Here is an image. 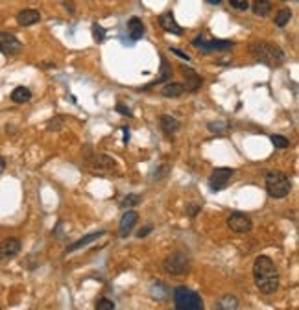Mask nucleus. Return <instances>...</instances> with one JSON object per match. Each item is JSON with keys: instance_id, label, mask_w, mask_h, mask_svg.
Masks as SVG:
<instances>
[{"instance_id": "1", "label": "nucleus", "mask_w": 299, "mask_h": 310, "mask_svg": "<svg viewBox=\"0 0 299 310\" xmlns=\"http://www.w3.org/2000/svg\"><path fill=\"white\" fill-rule=\"evenodd\" d=\"M253 281L262 295H271L279 290V272L270 257L259 255L253 262Z\"/></svg>"}, {"instance_id": "2", "label": "nucleus", "mask_w": 299, "mask_h": 310, "mask_svg": "<svg viewBox=\"0 0 299 310\" xmlns=\"http://www.w3.org/2000/svg\"><path fill=\"white\" fill-rule=\"evenodd\" d=\"M249 54L257 63H262L270 69H277L286 61V54L279 45L268 41H253L249 45Z\"/></svg>"}, {"instance_id": "3", "label": "nucleus", "mask_w": 299, "mask_h": 310, "mask_svg": "<svg viewBox=\"0 0 299 310\" xmlns=\"http://www.w3.org/2000/svg\"><path fill=\"white\" fill-rule=\"evenodd\" d=\"M290 190H292V183H290L288 175L277 172V170H270L266 173V192L270 198H275V200L286 198Z\"/></svg>"}, {"instance_id": "4", "label": "nucleus", "mask_w": 299, "mask_h": 310, "mask_svg": "<svg viewBox=\"0 0 299 310\" xmlns=\"http://www.w3.org/2000/svg\"><path fill=\"white\" fill-rule=\"evenodd\" d=\"M174 307L178 310H201L203 299L188 286H178L174 288Z\"/></svg>"}, {"instance_id": "5", "label": "nucleus", "mask_w": 299, "mask_h": 310, "mask_svg": "<svg viewBox=\"0 0 299 310\" xmlns=\"http://www.w3.org/2000/svg\"><path fill=\"white\" fill-rule=\"evenodd\" d=\"M163 270L168 275L174 277H181V275H187L190 272V257L185 251H174L170 253L165 262H163Z\"/></svg>"}, {"instance_id": "6", "label": "nucleus", "mask_w": 299, "mask_h": 310, "mask_svg": "<svg viewBox=\"0 0 299 310\" xmlns=\"http://www.w3.org/2000/svg\"><path fill=\"white\" fill-rule=\"evenodd\" d=\"M234 175V168H229V166H222V168H215L213 173L209 175V189L213 192H220L227 189L229 181L233 179Z\"/></svg>"}, {"instance_id": "7", "label": "nucleus", "mask_w": 299, "mask_h": 310, "mask_svg": "<svg viewBox=\"0 0 299 310\" xmlns=\"http://www.w3.org/2000/svg\"><path fill=\"white\" fill-rule=\"evenodd\" d=\"M85 159H87V164H89L93 170H100V172H116V170H118L116 161L105 154L85 155Z\"/></svg>"}, {"instance_id": "8", "label": "nucleus", "mask_w": 299, "mask_h": 310, "mask_svg": "<svg viewBox=\"0 0 299 310\" xmlns=\"http://www.w3.org/2000/svg\"><path fill=\"white\" fill-rule=\"evenodd\" d=\"M227 227L231 229L233 233H238V235H244V233H249L253 229V222L248 214L244 212H231L227 216Z\"/></svg>"}, {"instance_id": "9", "label": "nucleus", "mask_w": 299, "mask_h": 310, "mask_svg": "<svg viewBox=\"0 0 299 310\" xmlns=\"http://www.w3.org/2000/svg\"><path fill=\"white\" fill-rule=\"evenodd\" d=\"M22 50V43L10 32H0V52L4 55H17Z\"/></svg>"}, {"instance_id": "10", "label": "nucleus", "mask_w": 299, "mask_h": 310, "mask_svg": "<svg viewBox=\"0 0 299 310\" xmlns=\"http://www.w3.org/2000/svg\"><path fill=\"white\" fill-rule=\"evenodd\" d=\"M137 222H139V212H137V210L126 209V212L122 214V218H120V224H118V237L120 238L128 237L131 231H133V227L137 225Z\"/></svg>"}, {"instance_id": "11", "label": "nucleus", "mask_w": 299, "mask_h": 310, "mask_svg": "<svg viewBox=\"0 0 299 310\" xmlns=\"http://www.w3.org/2000/svg\"><path fill=\"white\" fill-rule=\"evenodd\" d=\"M20 244L19 238H6L0 242V260H10L13 257H17L20 253Z\"/></svg>"}, {"instance_id": "12", "label": "nucleus", "mask_w": 299, "mask_h": 310, "mask_svg": "<svg viewBox=\"0 0 299 310\" xmlns=\"http://www.w3.org/2000/svg\"><path fill=\"white\" fill-rule=\"evenodd\" d=\"M181 74H183V78H185V83H183V87H185V91L187 92H196L199 91V87H201V76L194 70V69H190V67H181Z\"/></svg>"}, {"instance_id": "13", "label": "nucleus", "mask_w": 299, "mask_h": 310, "mask_svg": "<svg viewBox=\"0 0 299 310\" xmlns=\"http://www.w3.org/2000/svg\"><path fill=\"white\" fill-rule=\"evenodd\" d=\"M105 235V229H100V231H94V233H89V235H85V237L78 238L76 242H72L70 246L65 247V253H74L78 249H82V247L89 246V244H93L94 240H98L100 237Z\"/></svg>"}, {"instance_id": "14", "label": "nucleus", "mask_w": 299, "mask_h": 310, "mask_svg": "<svg viewBox=\"0 0 299 310\" xmlns=\"http://www.w3.org/2000/svg\"><path fill=\"white\" fill-rule=\"evenodd\" d=\"M233 43L231 41H203L201 45L198 46V48H201V54H213V52H227V50H231L233 48Z\"/></svg>"}, {"instance_id": "15", "label": "nucleus", "mask_w": 299, "mask_h": 310, "mask_svg": "<svg viewBox=\"0 0 299 310\" xmlns=\"http://www.w3.org/2000/svg\"><path fill=\"white\" fill-rule=\"evenodd\" d=\"M39 20H41V13L37 9H22V11L17 13V22L22 28L33 26V24H37Z\"/></svg>"}, {"instance_id": "16", "label": "nucleus", "mask_w": 299, "mask_h": 310, "mask_svg": "<svg viewBox=\"0 0 299 310\" xmlns=\"http://www.w3.org/2000/svg\"><path fill=\"white\" fill-rule=\"evenodd\" d=\"M159 26L165 30V32H168V34H174V35H181L183 34V28L179 26L178 22H176V18L172 13H163L159 17Z\"/></svg>"}, {"instance_id": "17", "label": "nucleus", "mask_w": 299, "mask_h": 310, "mask_svg": "<svg viewBox=\"0 0 299 310\" xmlns=\"http://www.w3.org/2000/svg\"><path fill=\"white\" fill-rule=\"evenodd\" d=\"M159 124H161L163 133H165L166 137H174V135L179 131V128H181V126H179V120L174 119V117H170V115H161Z\"/></svg>"}, {"instance_id": "18", "label": "nucleus", "mask_w": 299, "mask_h": 310, "mask_svg": "<svg viewBox=\"0 0 299 310\" xmlns=\"http://www.w3.org/2000/svg\"><path fill=\"white\" fill-rule=\"evenodd\" d=\"M170 80H172V67H170L168 59H166L165 55H161V74L157 76V80H155V82L146 85L144 89H151V87H155V85H159V83L170 82Z\"/></svg>"}, {"instance_id": "19", "label": "nucleus", "mask_w": 299, "mask_h": 310, "mask_svg": "<svg viewBox=\"0 0 299 310\" xmlns=\"http://www.w3.org/2000/svg\"><path fill=\"white\" fill-rule=\"evenodd\" d=\"M144 32H146V28H144V24H142V20H140L139 17H131L130 20H128V34H130V37L133 41L142 39V37H144Z\"/></svg>"}, {"instance_id": "20", "label": "nucleus", "mask_w": 299, "mask_h": 310, "mask_svg": "<svg viewBox=\"0 0 299 310\" xmlns=\"http://www.w3.org/2000/svg\"><path fill=\"white\" fill-rule=\"evenodd\" d=\"M183 92H185L183 83H176V82H172V80H170L168 83H165V85H163V89H161V96H165V98H179Z\"/></svg>"}, {"instance_id": "21", "label": "nucleus", "mask_w": 299, "mask_h": 310, "mask_svg": "<svg viewBox=\"0 0 299 310\" xmlns=\"http://www.w3.org/2000/svg\"><path fill=\"white\" fill-rule=\"evenodd\" d=\"M249 8L253 9L257 17H268L271 11V2L270 0H255Z\"/></svg>"}, {"instance_id": "22", "label": "nucleus", "mask_w": 299, "mask_h": 310, "mask_svg": "<svg viewBox=\"0 0 299 310\" xmlns=\"http://www.w3.org/2000/svg\"><path fill=\"white\" fill-rule=\"evenodd\" d=\"M11 100L15 102V103H26V102L32 100V91H30L28 87H15L13 92H11Z\"/></svg>"}, {"instance_id": "23", "label": "nucleus", "mask_w": 299, "mask_h": 310, "mask_svg": "<svg viewBox=\"0 0 299 310\" xmlns=\"http://www.w3.org/2000/svg\"><path fill=\"white\" fill-rule=\"evenodd\" d=\"M216 309L220 310H234L238 309V299H236V295H231V293H225L222 295L218 303H216Z\"/></svg>"}, {"instance_id": "24", "label": "nucleus", "mask_w": 299, "mask_h": 310, "mask_svg": "<svg viewBox=\"0 0 299 310\" xmlns=\"http://www.w3.org/2000/svg\"><path fill=\"white\" fill-rule=\"evenodd\" d=\"M140 203H142V196H140V194H128V196L122 198V201L118 205H120V209L126 210V209H131V207H137Z\"/></svg>"}, {"instance_id": "25", "label": "nucleus", "mask_w": 299, "mask_h": 310, "mask_svg": "<svg viewBox=\"0 0 299 310\" xmlns=\"http://www.w3.org/2000/svg\"><path fill=\"white\" fill-rule=\"evenodd\" d=\"M290 20H292V9L288 8H282L279 9L277 13H275V26H279V28H284L286 24H288Z\"/></svg>"}, {"instance_id": "26", "label": "nucleus", "mask_w": 299, "mask_h": 310, "mask_svg": "<svg viewBox=\"0 0 299 310\" xmlns=\"http://www.w3.org/2000/svg\"><path fill=\"white\" fill-rule=\"evenodd\" d=\"M65 126V117H54L47 122L48 131H59V129Z\"/></svg>"}, {"instance_id": "27", "label": "nucleus", "mask_w": 299, "mask_h": 310, "mask_svg": "<svg viewBox=\"0 0 299 310\" xmlns=\"http://www.w3.org/2000/svg\"><path fill=\"white\" fill-rule=\"evenodd\" d=\"M271 144L275 148H279V150H286V148L290 146V140L284 135H271L270 137Z\"/></svg>"}, {"instance_id": "28", "label": "nucleus", "mask_w": 299, "mask_h": 310, "mask_svg": "<svg viewBox=\"0 0 299 310\" xmlns=\"http://www.w3.org/2000/svg\"><path fill=\"white\" fill-rule=\"evenodd\" d=\"M155 286H157L159 290H155V288L151 286V290H150L151 297H153V299H163V297H165V295L168 293V286H166V284H163V283H157Z\"/></svg>"}, {"instance_id": "29", "label": "nucleus", "mask_w": 299, "mask_h": 310, "mask_svg": "<svg viewBox=\"0 0 299 310\" xmlns=\"http://www.w3.org/2000/svg\"><path fill=\"white\" fill-rule=\"evenodd\" d=\"M115 303L111 301V299H107V297H100L98 301H96V305H94V309L96 310H115Z\"/></svg>"}, {"instance_id": "30", "label": "nucleus", "mask_w": 299, "mask_h": 310, "mask_svg": "<svg viewBox=\"0 0 299 310\" xmlns=\"http://www.w3.org/2000/svg\"><path fill=\"white\" fill-rule=\"evenodd\" d=\"M168 173H170V164L165 163V164H161L159 168H155V172H153V175H151V177L159 181V179H165Z\"/></svg>"}, {"instance_id": "31", "label": "nucleus", "mask_w": 299, "mask_h": 310, "mask_svg": "<svg viewBox=\"0 0 299 310\" xmlns=\"http://www.w3.org/2000/svg\"><path fill=\"white\" fill-rule=\"evenodd\" d=\"M93 37H94V43H103L105 41V30H103L100 24H93Z\"/></svg>"}, {"instance_id": "32", "label": "nucleus", "mask_w": 299, "mask_h": 310, "mask_svg": "<svg viewBox=\"0 0 299 310\" xmlns=\"http://www.w3.org/2000/svg\"><path fill=\"white\" fill-rule=\"evenodd\" d=\"M209 131H213V133H222V131H225V129L229 128L225 122H209Z\"/></svg>"}, {"instance_id": "33", "label": "nucleus", "mask_w": 299, "mask_h": 310, "mask_svg": "<svg viewBox=\"0 0 299 310\" xmlns=\"http://www.w3.org/2000/svg\"><path fill=\"white\" fill-rule=\"evenodd\" d=\"M234 9H238V11H248L249 9V2L248 0H231L229 2Z\"/></svg>"}, {"instance_id": "34", "label": "nucleus", "mask_w": 299, "mask_h": 310, "mask_svg": "<svg viewBox=\"0 0 299 310\" xmlns=\"http://www.w3.org/2000/svg\"><path fill=\"white\" fill-rule=\"evenodd\" d=\"M115 109L118 111V113H120L122 117H133V113H131V109L130 107H128V105H124V103H120V102H118V103H116V105H115Z\"/></svg>"}, {"instance_id": "35", "label": "nucleus", "mask_w": 299, "mask_h": 310, "mask_svg": "<svg viewBox=\"0 0 299 310\" xmlns=\"http://www.w3.org/2000/svg\"><path fill=\"white\" fill-rule=\"evenodd\" d=\"M199 210H201L199 205H194V203H188L187 205V214L190 216V218H196L198 214H199Z\"/></svg>"}, {"instance_id": "36", "label": "nucleus", "mask_w": 299, "mask_h": 310, "mask_svg": "<svg viewBox=\"0 0 299 310\" xmlns=\"http://www.w3.org/2000/svg\"><path fill=\"white\" fill-rule=\"evenodd\" d=\"M153 231V225L151 224H148V225H144V227L140 229V231H137V238H144V237H148L150 233Z\"/></svg>"}, {"instance_id": "37", "label": "nucleus", "mask_w": 299, "mask_h": 310, "mask_svg": "<svg viewBox=\"0 0 299 310\" xmlns=\"http://www.w3.org/2000/svg\"><path fill=\"white\" fill-rule=\"evenodd\" d=\"M170 52H172V54H176L178 57H181V59H185V61H190V55H187L185 52H181L179 48H174V46H170Z\"/></svg>"}, {"instance_id": "38", "label": "nucleus", "mask_w": 299, "mask_h": 310, "mask_svg": "<svg viewBox=\"0 0 299 310\" xmlns=\"http://www.w3.org/2000/svg\"><path fill=\"white\" fill-rule=\"evenodd\" d=\"M63 8H65L68 13H74L76 11V6H74V2H72V0H63Z\"/></svg>"}, {"instance_id": "39", "label": "nucleus", "mask_w": 299, "mask_h": 310, "mask_svg": "<svg viewBox=\"0 0 299 310\" xmlns=\"http://www.w3.org/2000/svg\"><path fill=\"white\" fill-rule=\"evenodd\" d=\"M203 41H205V37H203V35H196V39L192 41V45H194V46H199L201 43H203Z\"/></svg>"}, {"instance_id": "40", "label": "nucleus", "mask_w": 299, "mask_h": 310, "mask_svg": "<svg viewBox=\"0 0 299 310\" xmlns=\"http://www.w3.org/2000/svg\"><path fill=\"white\" fill-rule=\"evenodd\" d=\"M4 170H6V159L0 155V175L4 173Z\"/></svg>"}, {"instance_id": "41", "label": "nucleus", "mask_w": 299, "mask_h": 310, "mask_svg": "<svg viewBox=\"0 0 299 310\" xmlns=\"http://www.w3.org/2000/svg\"><path fill=\"white\" fill-rule=\"evenodd\" d=\"M122 129H124V142L128 144V142H130V129L128 128H122Z\"/></svg>"}, {"instance_id": "42", "label": "nucleus", "mask_w": 299, "mask_h": 310, "mask_svg": "<svg viewBox=\"0 0 299 310\" xmlns=\"http://www.w3.org/2000/svg\"><path fill=\"white\" fill-rule=\"evenodd\" d=\"M205 2H209V4H213V6H218L222 0H205Z\"/></svg>"}, {"instance_id": "43", "label": "nucleus", "mask_w": 299, "mask_h": 310, "mask_svg": "<svg viewBox=\"0 0 299 310\" xmlns=\"http://www.w3.org/2000/svg\"><path fill=\"white\" fill-rule=\"evenodd\" d=\"M282 2H288V0H282Z\"/></svg>"}]
</instances>
